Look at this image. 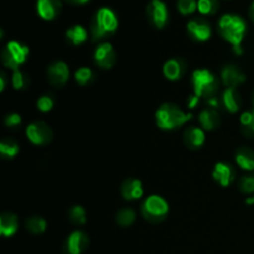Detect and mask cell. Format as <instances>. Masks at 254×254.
<instances>
[{
	"label": "cell",
	"mask_w": 254,
	"mask_h": 254,
	"mask_svg": "<svg viewBox=\"0 0 254 254\" xmlns=\"http://www.w3.org/2000/svg\"><path fill=\"white\" fill-rule=\"evenodd\" d=\"M191 117L192 114L184 112L176 104L164 103L156 111L155 121L159 128L163 130H174L190 121Z\"/></svg>",
	"instance_id": "6da1fadb"
},
{
	"label": "cell",
	"mask_w": 254,
	"mask_h": 254,
	"mask_svg": "<svg viewBox=\"0 0 254 254\" xmlns=\"http://www.w3.org/2000/svg\"><path fill=\"white\" fill-rule=\"evenodd\" d=\"M218 31L226 41L232 44L233 47H241L247 31V25L245 20L238 15L226 14L220 19Z\"/></svg>",
	"instance_id": "7a4b0ae2"
},
{
	"label": "cell",
	"mask_w": 254,
	"mask_h": 254,
	"mask_svg": "<svg viewBox=\"0 0 254 254\" xmlns=\"http://www.w3.org/2000/svg\"><path fill=\"white\" fill-rule=\"evenodd\" d=\"M118 27V19L116 14L108 7H102L91 21V35L93 41H99L114 34Z\"/></svg>",
	"instance_id": "3957f363"
},
{
	"label": "cell",
	"mask_w": 254,
	"mask_h": 254,
	"mask_svg": "<svg viewBox=\"0 0 254 254\" xmlns=\"http://www.w3.org/2000/svg\"><path fill=\"white\" fill-rule=\"evenodd\" d=\"M193 94L200 98H212L220 89V82L217 77L208 69H196L192 73Z\"/></svg>",
	"instance_id": "277c9868"
},
{
	"label": "cell",
	"mask_w": 254,
	"mask_h": 254,
	"mask_svg": "<svg viewBox=\"0 0 254 254\" xmlns=\"http://www.w3.org/2000/svg\"><path fill=\"white\" fill-rule=\"evenodd\" d=\"M29 54L30 50L26 45L19 41H9L1 51V61L5 67L14 72L26 61Z\"/></svg>",
	"instance_id": "5b68a950"
},
{
	"label": "cell",
	"mask_w": 254,
	"mask_h": 254,
	"mask_svg": "<svg viewBox=\"0 0 254 254\" xmlns=\"http://www.w3.org/2000/svg\"><path fill=\"white\" fill-rule=\"evenodd\" d=\"M168 213L169 203L161 196H149L141 205V216L151 223H159L164 221Z\"/></svg>",
	"instance_id": "8992f818"
},
{
	"label": "cell",
	"mask_w": 254,
	"mask_h": 254,
	"mask_svg": "<svg viewBox=\"0 0 254 254\" xmlns=\"http://www.w3.org/2000/svg\"><path fill=\"white\" fill-rule=\"evenodd\" d=\"M26 136L34 145H46L52 140L51 128L45 122L36 121L26 127Z\"/></svg>",
	"instance_id": "52a82bcc"
},
{
	"label": "cell",
	"mask_w": 254,
	"mask_h": 254,
	"mask_svg": "<svg viewBox=\"0 0 254 254\" xmlns=\"http://www.w3.org/2000/svg\"><path fill=\"white\" fill-rule=\"evenodd\" d=\"M93 60L99 68L111 69L117 60L116 51L109 42H101L93 54Z\"/></svg>",
	"instance_id": "ba28073f"
},
{
	"label": "cell",
	"mask_w": 254,
	"mask_h": 254,
	"mask_svg": "<svg viewBox=\"0 0 254 254\" xmlns=\"http://www.w3.org/2000/svg\"><path fill=\"white\" fill-rule=\"evenodd\" d=\"M146 12H148V17L151 24L158 29H163L168 22V6L163 0H151L150 4L148 5Z\"/></svg>",
	"instance_id": "9c48e42d"
},
{
	"label": "cell",
	"mask_w": 254,
	"mask_h": 254,
	"mask_svg": "<svg viewBox=\"0 0 254 254\" xmlns=\"http://www.w3.org/2000/svg\"><path fill=\"white\" fill-rule=\"evenodd\" d=\"M47 78L54 87H64L69 78V68L66 62L56 61L47 68Z\"/></svg>",
	"instance_id": "30bf717a"
},
{
	"label": "cell",
	"mask_w": 254,
	"mask_h": 254,
	"mask_svg": "<svg viewBox=\"0 0 254 254\" xmlns=\"http://www.w3.org/2000/svg\"><path fill=\"white\" fill-rule=\"evenodd\" d=\"M188 32L196 41H207L212 35V29L205 19H193L188 22Z\"/></svg>",
	"instance_id": "8fae6325"
},
{
	"label": "cell",
	"mask_w": 254,
	"mask_h": 254,
	"mask_svg": "<svg viewBox=\"0 0 254 254\" xmlns=\"http://www.w3.org/2000/svg\"><path fill=\"white\" fill-rule=\"evenodd\" d=\"M89 246V238L82 231H73L66 241V252L68 254H82Z\"/></svg>",
	"instance_id": "7c38bea8"
},
{
	"label": "cell",
	"mask_w": 254,
	"mask_h": 254,
	"mask_svg": "<svg viewBox=\"0 0 254 254\" xmlns=\"http://www.w3.org/2000/svg\"><path fill=\"white\" fill-rule=\"evenodd\" d=\"M121 195L127 201L140 200L144 195L143 184L138 179H126L121 185Z\"/></svg>",
	"instance_id": "4fadbf2b"
},
{
	"label": "cell",
	"mask_w": 254,
	"mask_h": 254,
	"mask_svg": "<svg viewBox=\"0 0 254 254\" xmlns=\"http://www.w3.org/2000/svg\"><path fill=\"white\" fill-rule=\"evenodd\" d=\"M221 79L226 88H236L246 81V76L237 66L227 64L221 71Z\"/></svg>",
	"instance_id": "5bb4252c"
},
{
	"label": "cell",
	"mask_w": 254,
	"mask_h": 254,
	"mask_svg": "<svg viewBox=\"0 0 254 254\" xmlns=\"http://www.w3.org/2000/svg\"><path fill=\"white\" fill-rule=\"evenodd\" d=\"M212 178L215 179L216 183H218L221 186L226 188V186L231 185L233 183V180H235V168L231 164L225 163V161H220L213 168Z\"/></svg>",
	"instance_id": "9a60e30c"
},
{
	"label": "cell",
	"mask_w": 254,
	"mask_h": 254,
	"mask_svg": "<svg viewBox=\"0 0 254 254\" xmlns=\"http://www.w3.org/2000/svg\"><path fill=\"white\" fill-rule=\"evenodd\" d=\"M61 0H37V14L44 20H54L61 11Z\"/></svg>",
	"instance_id": "2e32d148"
},
{
	"label": "cell",
	"mask_w": 254,
	"mask_h": 254,
	"mask_svg": "<svg viewBox=\"0 0 254 254\" xmlns=\"http://www.w3.org/2000/svg\"><path fill=\"white\" fill-rule=\"evenodd\" d=\"M186 72V62L183 59H171L165 62L163 73L169 81H179Z\"/></svg>",
	"instance_id": "e0dca14e"
},
{
	"label": "cell",
	"mask_w": 254,
	"mask_h": 254,
	"mask_svg": "<svg viewBox=\"0 0 254 254\" xmlns=\"http://www.w3.org/2000/svg\"><path fill=\"white\" fill-rule=\"evenodd\" d=\"M205 130L202 128H197V127H189L185 131H184V143L188 148L195 149L201 148L205 144Z\"/></svg>",
	"instance_id": "ac0fdd59"
},
{
	"label": "cell",
	"mask_w": 254,
	"mask_h": 254,
	"mask_svg": "<svg viewBox=\"0 0 254 254\" xmlns=\"http://www.w3.org/2000/svg\"><path fill=\"white\" fill-rule=\"evenodd\" d=\"M198 121H200L201 128L203 130H215L216 128H218L221 123L220 114H218L217 109L215 108H206L203 111H201L200 116H198Z\"/></svg>",
	"instance_id": "d6986e66"
},
{
	"label": "cell",
	"mask_w": 254,
	"mask_h": 254,
	"mask_svg": "<svg viewBox=\"0 0 254 254\" xmlns=\"http://www.w3.org/2000/svg\"><path fill=\"white\" fill-rule=\"evenodd\" d=\"M19 227V220L16 215L11 212H4L0 216V233L4 237H11Z\"/></svg>",
	"instance_id": "ffe728a7"
},
{
	"label": "cell",
	"mask_w": 254,
	"mask_h": 254,
	"mask_svg": "<svg viewBox=\"0 0 254 254\" xmlns=\"http://www.w3.org/2000/svg\"><path fill=\"white\" fill-rule=\"evenodd\" d=\"M222 104L228 112L231 113H236L240 111L241 103H242V98H241L240 93L236 88H226L222 93Z\"/></svg>",
	"instance_id": "44dd1931"
},
{
	"label": "cell",
	"mask_w": 254,
	"mask_h": 254,
	"mask_svg": "<svg viewBox=\"0 0 254 254\" xmlns=\"http://www.w3.org/2000/svg\"><path fill=\"white\" fill-rule=\"evenodd\" d=\"M236 163L246 171H254V150L247 146H242L236 153Z\"/></svg>",
	"instance_id": "7402d4cb"
},
{
	"label": "cell",
	"mask_w": 254,
	"mask_h": 254,
	"mask_svg": "<svg viewBox=\"0 0 254 254\" xmlns=\"http://www.w3.org/2000/svg\"><path fill=\"white\" fill-rule=\"evenodd\" d=\"M66 37L74 46H78V45H82L83 42L87 41V39H88V31L83 26H81V25H74V26L69 27L67 30Z\"/></svg>",
	"instance_id": "603a6c76"
},
{
	"label": "cell",
	"mask_w": 254,
	"mask_h": 254,
	"mask_svg": "<svg viewBox=\"0 0 254 254\" xmlns=\"http://www.w3.org/2000/svg\"><path fill=\"white\" fill-rule=\"evenodd\" d=\"M20 146L15 140L10 138H4L0 143V154L2 158L11 159L19 154Z\"/></svg>",
	"instance_id": "cb8c5ba5"
},
{
	"label": "cell",
	"mask_w": 254,
	"mask_h": 254,
	"mask_svg": "<svg viewBox=\"0 0 254 254\" xmlns=\"http://www.w3.org/2000/svg\"><path fill=\"white\" fill-rule=\"evenodd\" d=\"M25 226H26V230L32 235H41L46 230V221L39 216H34V217L27 218Z\"/></svg>",
	"instance_id": "d4e9b609"
},
{
	"label": "cell",
	"mask_w": 254,
	"mask_h": 254,
	"mask_svg": "<svg viewBox=\"0 0 254 254\" xmlns=\"http://www.w3.org/2000/svg\"><path fill=\"white\" fill-rule=\"evenodd\" d=\"M135 218L136 215L131 208H122L116 216L117 223L119 226H122V227H129V226H131L134 223V221H135Z\"/></svg>",
	"instance_id": "484cf974"
},
{
	"label": "cell",
	"mask_w": 254,
	"mask_h": 254,
	"mask_svg": "<svg viewBox=\"0 0 254 254\" xmlns=\"http://www.w3.org/2000/svg\"><path fill=\"white\" fill-rule=\"evenodd\" d=\"M11 84L16 91H22L26 89L30 84V78L27 77L26 73L21 72L20 69L12 72L11 76Z\"/></svg>",
	"instance_id": "4316f807"
},
{
	"label": "cell",
	"mask_w": 254,
	"mask_h": 254,
	"mask_svg": "<svg viewBox=\"0 0 254 254\" xmlns=\"http://www.w3.org/2000/svg\"><path fill=\"white\" fill-rule=\"evenodd\" d=\"M93 72L88 67H82V68L77 69L76 73H74V79H76V82L79 86H87V84H89L93 81Z\"/></svg>",
	"instance_id": "83f0119b"
},
{
	"label": "cell",
	"mask_w": 254,
	"mask_h": 254,
	"mask_svg": "<svg viewBox=\"0 0 254 254\" xmlns=\"http://www.w3.org/2000/svg\"><path fill=\"white\" fill-rule=\"evenodd\" d=\"M69 220H71V222L76 226L84 225L87 221V215L84 208L82 207V206H73V207L69 210Z\"/></svg>",
	"instance_id": "f1b7e54d"
},
{
	"label": "cell",
	"mask_w": 254,
	"mask_h": 254,
	"mask_svg": "<svg viewBox=\"0 0 254 254\" xmlns=\"http://www.w3.org/2000/svg\"><path fill=\"white\" fill-rule=\"evenodd\" d=\"M197 10L202 15H213L218 10L217 0H198Z\"/></svg>",
	"instance_id": "f546056e"
},
{
	"label": "cell",
	"mask_w": 254,
	"mask_h": 254,
	"mask_svg": "<svg viewBox=\"0 0 254 254\" xmlns=\"http://www.w3.org/2000/svg\"><path fill=\"white\" fill-rule=\"evenodd\" d=\"M238 188L245 195H251L254 192V175H245L238 181Z\"/></svg>",
	"instance_id": "4dcf8cb0"
},
{
	"label": "cell",
	"mask_w": 254,
	"mask_h": 254,
	"mask_svg": "<svg viewBox=\"0 0 254 254\" xmlns=\"http://www.w3.org/2000/svg\"><path fill=\"white\" fill-rule=\"evenodd\" d=\"M178 9L183 15H191L197 10L196 0H178Z\"/></svg>",
	"instance_id": "1f68e13d"
},
{
	"label": "cell",
	"mask_w": 254,
	"mask_h": 254,
	"mask_svg": "<svg viewBox=\"0 0 254 254\" xmlns=\"http://www.w3.org/2000/svg\"><path fill=\"white\" fill-rule=\"evenodd\" d=\"M36 106L40 112L46 113V112H50L52 108H54V99H52L50 96H42L37 99Z\"/></svg>",
	"instance_id": "d6a6232c"
},
{
	"label": "cell",
	"mask_w": 254,
	"mask_h": 254,
	"mask_svg": "<svg viewBox=\"0 0 254 254\" xmlns=\"http://www.w3.org/2000/svg\"><path fill=\"white\" fill-rule=\"evenodd\" d=\"M5 126L9 128H16L21 124V116L17 113H10L5 117Z\"/></svg>",
	"instance_id": "836d02e7"
},
{
	"label": "cell",
	"mask_w": 254,
	"mask_h": 254,
	"mask_svg": "<svg viewBox=\"0 0 254 254\" xmlns=\"http://www.w3.org/2000/svg\"><path fill=\"white\" fill-rule=\"evenodd\" d=\"M241 126L242 127H250L251 122H252V111H246L241 114Z\"/></svg>",
	"instance_id": "e575fe53"
},
{
	"label": "cell",
	"mask_w": 254,
	"mask_h": 254,
	"mask_svg": "<svg viewBox=\"0 0 254 254\" xmlns=\"http://www.w3.org/2000/svg\"><path fill=\"white\" fill-rule=\"evenodd\" d=\"M198 103H200V97H197L196 94H192V96H190L188 98V107L190 109L196 108L198 106Z\"/></svg>",
	"instance_id": "d590c367"
},
{
	"label": "cell",
	"mask_w": 254,
	"mask_h": 254,
	"mask_svg": "<svg viewBox=\"0 0 254 254\" xmlns=\"http://www.w3.org/2000/svg\"><path fill=\"white\" fill-rule=\"evenodd\" d=\"M6 82H7V78L6 76H5V73H1V76H0V91H4L5 87H6Z\"/></svg>",
	"instance_id": "8d00e7d4"
},
{
	"label": "cell",
	"mask_w": 254,
	"mask_h": 254,
	"mask_svg": "<svg viewBox=\"0 0 254 254\" xmlns=\"http://www.w3.org/2000/svg\"><path fill=\"white\" fill-rule=\"evenodd\" d=\"M68 2H71V4H74V5H83L86 4V2H88L89 0H67Z\"/></svg>",
	"instance_id": "74e56055"
},
{
	"label": "cell",
	"mask_w": 254,
	"mask_h": 254,
	"mask_svg": "<svg viewBox=\"0 0 254 254\" xmlns=\"http://www.w3.org/2000/svg\"><path fill=\"white\" fill-rule=\"evenodd\" d=\"M250 17H251V20L254 22V1L252 2V5H251V7H250Z\"/></svg>",
	"instance_id": "f35d334b"
},
{
	"label": "cell",
	"mask_w": 254,
	"mask_h": 254,
	"mask_svg": "<svg viewBox=\"0 0 254 254\" xmlns=\"http://www.w3.org/2000/svg\"><path fill=\"white\" fill-rule=\"evenodd\" d=\"M248 128H250L251 130H252L254 133V108L252 109V122H251V126L248 127Z\"/></svg>",
	"instance_id": "ab89813d"
},
{
	"label": "cell",
	"mask_w": 254,
	"mask_h": 254,
	"mask_svg": "<svg viewBox=\"0 0 254 254\" xmlns=\"http://www.w3.org/2000/svg\"><path fill=\"white\" fill-rule=\"evenodd\" d=\"M246 202H247L248 205H254V195L252 196V197H248Z\"/></svg>",
	"instance_id": "60d3db41"
},
{
	"label": "cell",
	"mask_w": 254,
	"mask_h": 254,
	"mask_svg": "<svg viewBox=\"0 0 254 254\" xmlns=\"http://www.w3.org/2000/svg\"><path fill=\"white\" fill-rule=\"evenodd\" d=\"M252 104H253V107H254V91L252 92Z\"/></svg>",
	"instance_id": "b9f144b4"
}]
</instances>
